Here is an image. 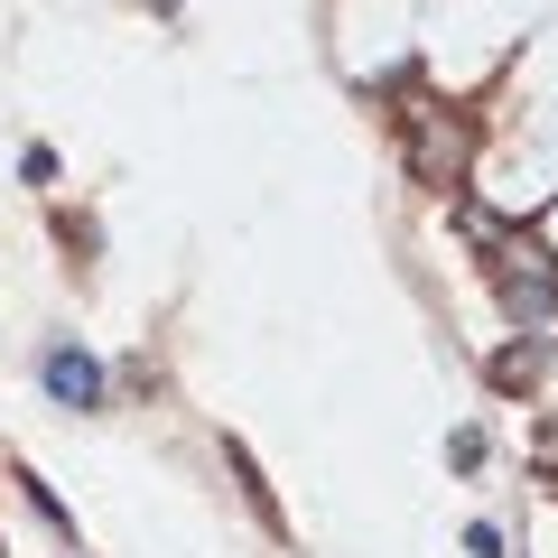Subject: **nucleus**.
<instances>
[{"instance_id": "f257e3e1", "label": "nucleus", "mask_w": 558, "mask_h": 558, "mask_svg": "<svg viewBox=\"0 0 558 558\" xmlns=\"http://www.w3.org/2000/svg\"><path fill=\"white\" fill-rule=\"evenodd\" d=\"M475 242H484V260H494V289H502V307H512L521 326L558 317V260L539 252L531 233H494V223H475Z\"/></svg>"}, {"instance_id": "f03ea898", "label": "nucleus", "mask_w": 558, "mask_h": 558, "mask_svg": "<svg viewBox=\"0 0 558 558\" xmlns=\"http://www.w3.org/2000/svg\"><path fill=\"white\" fill-rule=\"evenodd\" d=\"M465 149H475V131H457V112H438V102H428V112L410 121V168H418L428 186H457Z\"/></svg>"}, {"instance_id": "7ed1b4c3", "label": "nucleus", "mask_w": 558, "mask_h": 558, "mask_svg": "<svg viewBox=\"0 0 558 558\" xmlns=\"http://www.w3.org/2000/svg\"><path fill=\"white\" fill-rule=\"evenodd\" d=\"M38 381H47V400H65V410H102V391H112L102 363L84 354V344H47V354H38Z\"/></svg>"}]
</instances>
